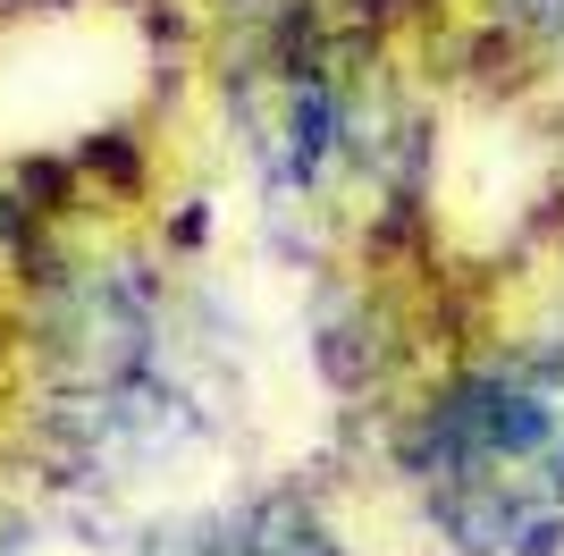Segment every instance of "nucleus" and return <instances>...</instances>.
Here are the masks:
<instances>
[{
	"label": "nucleus",
	"mask_w": 564,
	"mask_h": 556,
	"mask_svg": "<svg viewBox=\"0 0 564 556\" xmlns=\"http://www.w3.org/2000/svg\"><path fill=\"white\" fill-rule=\"evenodd\" d=\"M438 523H447L455 556H497L514 548V523H522V489L506 472H471V481L438 489Z\"/></svg>",
	"instance_id": "nucleus-1"
},
{
	"label": "nucleus",
	"mask_w": 564,
	"mask_h": 556,
	"mask_svg": "<svg viewBox=\"0 0 564 556\" xmlns=\"http://www.w3.org/2000/svg\"><path fill=\"white\" fill-rule=\"evenodd\" d=\"M514 379H522L531 396H540L547 414H556V430H564V346H540L531 363H514Z\"/></svg>",
	"instance_id": "nucleus-3"
},
{
	"label": "nucleus",
	"mask_w": 564,
	"mask_h": 556,
	"mask_svg": "<svg viewBox=\"0 0 564 556\" xmlns=\"http://www.w3.org/2000/svg\"><path fill=\"white\" fill-rule=\"evenodd\" d=\"M329 136H337V110H329V93H304V101H295V118H286V152H295V178H312V169H321Z\"/></svg>",
	"instance_id": "nucleus-2"
}]
</instances>
